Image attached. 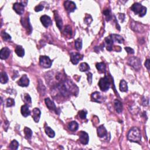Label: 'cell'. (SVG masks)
Listing matches in <instances>:
<instances>
[{
    "label": "cell",
    "mask_w": 150,
    "mask_h": 150,
    "mask_svg": "<svg viewBox=\"0 0 150 150\" xmlns=\"http://www.w3.org/2000/svg\"><path fill=\"white\" fill-rule=\"evenodd\" d=\"M58 89L61 93L64 96H67L71 94H75L76 90H78V88L76 85L69 81L62 82L59 84Z\"/></svg>",
    "instance_id": "obj_1"
},
{
    "label": "cell",
    "mask_w": 150,
    "mask_h": 150,
    "mask_svg": "<svg viewBox=\"0 0 150 150\" xmlns=\"http://www.w3.org/2000/svg\"><path fill=\"white\" fill-rule=\"evenodd\" d=\"M127 138L131 142L139 143L141 140V131L138 127H134L130 130L127 134Z\"/></svg>",
    "instance_id": "obj_2"
},
{
    "label": "cell",
    "mask_w": 150,
    "mask_h": 150,
    "mask_svg": "<svg viewBox=\"0 0 150 150\" xmlns=\"http://www.w3.org/2000/svg\"><path fill=\"white\" fill-rule=\"evenodd\" d=\"M131 9L136 14L139 15L140 17H142L146 15L147 13V8L146 7L142 6L139 3H135L131 7Z\"/></svg>",
    "instance_id": "obj_3"
},
{
    "label": "cell",
    "mask_w": 150,
    "mask_h": 150,
    "mask_svg": "<svg viewBox=\"0 0 150 150\" xmlns=\"http://www.w3.org/2000/svg\"><path fill=\"white\" fill-rule=\"evenodd\" d=\"M99 86L101 91L106 92L110 87V82L107 76H105L103 78H101L99 82Z\"/></svg>",
    "instance_id": "obj_4"
},
{
    "label": "cell",
    "mask_w": 150,
    "mask_h": 150,
    "mask_svg": "<svg viewBox=\"0 0 150 150\" xmlns=\"http://www.w3.org/2000/svg\"><path fill=\"white\" fill-rule=\"evenodd\" d=\"M128 64L130 66H132L134 69L138 71L141 69V63L140 59L136 57H131L128 59Z\"/></svg>",
    "instance_id": "obj_5"
},
{
    "label": "cell",
    "mask_w": 150,
    "mask_h": 150,
    "mask_svg": "<svg viewBox=\"0 0 150 150\" xmlns=\"http://www.w3.org/2000/svg\"><path fill=\"white\" fill-rule=\"evenodd\" d=\"M40 65L44 68H49L52 65V62L47 56H41L39 57Z\"/></svg>",
    "instance_id": "obj_6"
},
{
    "label": "cell",
    "mask_w": 150,
    "mask_h": 150,
    "mask_svg": "<svg viewBox=\"0 0 150 150\" xmlns=\"http://www.w3.org/2000/svg\"><path fill=\"white\" fill-rule=\"evenodd\" d=\"M21 22L22 24V25L24 27V28L26 29V32L28 34H31L32 28L31 24H30L29 19L28 17H26V18H21Z\"/></svg>",
    "instance_id": "obj_7"
},
{
    "label": "cell",
    "mask_w": 150,
    "mask_h": 150,
    "mask_svg": "<svg viewBox=\"0 0 150 150\" xmlns=\"http://www.w3.org/2000/svg\"><path fill=\"white\" fill-rule=\"evenodd\" d=\"M83 58V56L76 52H72L71 53V61L73 65H77L79 62Z\"/></svg>",
    "instance_id": "obj_8"
},
{
    "label": "cell",
    "mask_w": 150,
    "mask_h": 150,
    "mask_svg": "<svg viewBox=\"0 0 150 150\" xmlns=\"http://www.w3.org/2000/svg\"><path fill=\"white\" fill-rule=\"evenodd\" d=\"M64 7L68 12H72L76 9V6L74 2L71 1H66L64 2Z\"/></svg>",
    "instance_id": "obj_9"
},
{
    "label": "cell",
    "mask_w": 150,
    "mask_h": 150,
    "mask_svg": "<svg viewBox=\"0 0 150 150\" xmlns=\"http://www.w3.org/2000/svg\"><path fill=\"white\" fill-rule=\"evenodd\" d=\"M79 140L82 144L87 145L89 143V137L86 132L81 131L79 133Z\"/></svg>",
    "instance_id": "obj_10"
},
{
    "label": "cell",
    "mask_w": 150,
    "mask_h": 150,
    "mask_svg": "<svg viewBox=\"0 0 150 150\" xmlns=\"http://www.w3.org/2000/svg\"><path fill=\"white\" fill-rule=\"evenodd\" d=\"M13 9L16 13L21 15L24 14V6L20 2H16L13 6Z\"/></svg>",
    "instance_id": "obj_11"
},
{
    "label": "cell",
    "mask_w": 150,
    "mask_h": 150,
    "mask_svg": "<svg viewBox=\"0 0 150 150\" xmlns=\"http://www.w3.org/2000/svg\"><path fill=\"white\" fill-rule=\"evenodd\" d=\"M41 21L43 25L45 28H48V27L52 24V21L51 18L49 16L44 15L41 17Z\"/></svg>",
    "instance_id": "obj_12"
},
{
    "label": "cell",
    "mask_w": 150,
    "mask_h": 150,
    "mask_svg": "<svg viewBox=\"0 0 150 150\" xmlns=\"http://www.w3.org/2000/svg\"><path fill=\"white\" fill-rule=\"evenodd\" d=\"M17 83L19 86L21 87H27L28 86L29 84V80L28 79V76L26 74H24L22 76L21 79L17 82Z\"/></svg>",
    "instance_id": "obj_13"
},
{
    "label": "cell",
    "mask_w": 150,
    "mask_h": 150,
    "mask_svg": "<svg viewBox=\"0 0 150 150\" xmlns=\"http://www.w3.org/2000/svg\"><path fill=\"white\" fill-rule=\"evenodd\" d=\"M10 53H11V51L8 47H3L0 52V58L2 60H6L9 57Z\"/></svg>",
    "instance_id": "obj_14"
},
{
    "label": "cell",
    "mask_w": 150,
    "mask_h": 150,
    "mask_svg": "<svg viewBox=\"0 0 150 150\" xmlns=\"http://www.w3.org/2000/svg\"><path fill=\"white\" fill-rule=\"evenodd\" d=\"M92 101L97 102V103H100L103 101V97H102L101 93L98 92H95L92 94Z\"/></svg>",
    "instance_id": "obj_15"
},
{
    "label": "cell",
    "mask_w": 150,
    "mask_h": 150,
    "mask_svg": "<svg viewBox=\"0 0 150 150\" xmlns=\"http://www.w3.org/2000/svg\"><path fill=\"white\" fill-rule=\"evenodd\" d=\"M45 104L46 105V106L47 108H48L49 110H51L55 111L56 112H57V108L54 102L51 100V99L49 98H46L45 100Z\"/></svg>",
    "instance_id": "obj_16"
},
{
    "label": "cell",
    "mask_w": 150,
    "mask_h": 150,
    "mask_svg": "<svg viewBox=\"0 0 150 150\" xmlns=\"http://www.w3.org/2000/svg\"><path fill=\"white\" fill-rule=\"evenodd\" d=\"M41 111L38 108H34L32 110V118L35 122H38L41 117Z\"/></svg>",
    "instance_id": "obj_17"
},
{
    "label": "cell",
    "mask_w": 150,
    "mask_h": 150,
    "mask_svg": "<svg viewBox=\"0 0 150 150\" xmlns=\"http://www.w3.org/2000/svg\"><path fill=\"white\" fill-rule=\"evenodd\" d=\"M97 135L100 138L106 136L107 135V131L103 125H101L97 128Z\"/></svg>",
    "instance_id": "obj_18"
},
{
    "label": "cell",
    "mask_w": 150,
    "mask_h": 150,
    "mask_svg": "<svg viewBox=\"0 0 150 150\" xmlns=\"http://www.w3.org/2000/svg\"><path fill=\"white\" fill-rule=\"evenodd\" d=\"M55 18L56 26L60 30H61L63 27V21H62L61 17L59 15L57 12H55Z\"/></svg>",
    "instance_id": "obj_19"
},
{
    "label": "cell",
    "mask_w": 150,
    "mask_h": 150,
    "mask_svg": "<svg viewBox=\"0 0 150 150\" xmlns=\"http://www.w3.org/2000/svg\"><path fill=\"white\" fill-rule=\"evenodd\" d=\"M21 112L22 115L24 117H28L30 116V114H31V111H30L29 109V106L27 104L23 105V106L21 107Z\"/></svg>",
    "instance_id": "obj_20"
},
{
    "label": "cell",
    "mask_w": 150,
    "mask_h": 150,
    "mask_svg": "<svg viewBox=\"0 0 150 150\" xmlns=\"http://www.w3.org/2000/svg\"><path fill=\"white\" fill-rule=\"evenodd\" d=\"M105 41H106V44L107 45V51H111L112 50V46H113L114 41H113V40L112 39L111 36L110 35L108 37H106V38H105Z\"/></svg>",
    "instance_id": "obj_21"
},
{
    "label": "cell",
    "mask_w": 150,
    "mask_h": 150,
    "mask_svg": "<svg viewBox=\"0 0 150 150\" xmlns=\"http://www.w3.org/2000/svg\"><path fill=\"white\" fill-rule=\"evenodd\" d=\"M114 107L116 109V111L119 114L121 113L122 111V104L121 101H120L119 100H116L114 102Z\"/></svg>",
    "instance_id": "obj_22"
},
{
    "label": "cell",
    "mask_w": 150,
    "mask_h": 150,
    "mask_svg": "<svg viewBox=\"0 0 150 150\" xmlns=\"http://www.w3.org/2000/svg\"><path fill=\"white\" fill-rule=\"evenodd\" d=\"M111 37L112 39L113 40L114 42H118L119 44H122L124 42V39L121 36L119 35H116V34H112L111 35Z\"/></svg>",
    "instance_id": "obj_23"
},
{
    "label": "cell",
    "mask_w": 150,
    "mask_h": 150,
    "mask_svg": "<svg viewBox=\"0 0 150 150\" xmlns=\"http://www.w3.org/2000/svg\"><path fill=\"white\" fill-rule=\"evenodd\" d=\"M96 68L100 73H106V65L103 62H100V63H97L96 64Z\"/></svg>",
    "instance_id": "obj_24"
},
{
    "label": "cell",
    "mask_w": 150,
    "mask_h": 150,
    "mask_svg": "<svg viewBox=\"0 0 150 150\" xmlns=\"http://www.w3.org/2000/svg\"><path fill=\"white\" fill-rule=\"evenodd\" d=\"M69 128L72 131H76L79 128V124L76 121H72L69 124Z\"/></svg>",
    "instance_id": "obj_25"
},
{
    "label": "cell",
    "mask_w": 150,
    "mask_h": 150,
    "mask_svg": "<svg viewBox=\"0 0 150 150\" xmlns=\"http://www.w3.org/2000/svg\"><path fill=\"white\" fill-rule=\"evenodd\" d=\"M16 54L19 57H23L25 55V51L21 46H17L15 50Z\"/></svg>",
    "instance_id": "obj_26"
},
{
    "label": "cell",
    "mask_w": 150,
    "mask_h": 150,
    "mask_svg": "<svg viewBox=\"0 0 150 150\" xmlns=\"http://www.w3.org/2000/svg\"><path fill=\"white\" fill-rule=\"evenodd\" d=\"M120 90L121 92H126L128 90V86H127V82L122 80L120 83Z\"/></svg>",
    "instance_id": "obj_27"
},
{
    "label": "cell",
    "mask_w": 150,
    "mask_h": 150,
    "mask_svg": "<svg viewBox=\"0 0 150 150\" xmlns=\"http://www.w3.org/2000/svg\"><path fill=\"white\" fill-rule=\"evenodd\" d=\"M45 131L47 136L50 137V138H53V137L55 136V131L51 128H50L49 127L46 126L45 128Z\"/></svg>",
    "instance_id": "obj_28"
},
{
    "label": "cell",
    "mask_w": 150,
    "mask_h": 150,
    "mask_svg": "<svg viewBox=\"0 0 150 150\" xmlns=\"http://www.w3.org/2000/svg\"><path fill=\"white\" fill-rule=\"evenodd\" d=\"M8 81V75L6 72H1V79H0V82L2 84L7 83Z\"/></svg>",
    "instance_id": "obj_29"
},
{
    "label": "cell",
    "mask_w": 150,
    "mask_h": 150,
    "mask_svg": "<svg viewBox=\"0 0 150 150\" xmlns=\"http://www.w3.org/2000/svg\"><path fill=\"white\" fill-rule=\"evenodd\" d=\"M24 134L26 139H30L32 136V131L31 129L28 127H25L24 128Z\"/></svg>",
    "instance_id": "obj_30"
},
{
    "label": "cell",
    "mask_w": 150,
    "mask_h": 150,
    "mask_svg": "<svg viewBox=\"0 0 150 150\" xmlns=\"http://www.w3.org/2000/svg\"><path fill=\"white\" fill-rule=\"evenodd\" d=\"M103 13L104 14V15L106 17V18L107 21H110V20L112 18V15H111V14L110 10L109 9H104V11H103Z\"/></svg>",
    "instance_id": "obj_31"
},
{
    "label": "cell",
    "mask_w": 150,
    "mask_h": 150,
    "mask_svg": "<svg viewBox=\"0 0 150 150\" xmlns=\"http://www.w3.org/2000/svg\"><path fill=\"white\" fill-rule=\"evenodd\" d=\"M75 48H76L77 51H81L82 48V39L78 38L74 42Z\"/></svg>",
    "instance_id": "obj_32"
},
{
    "label": "cell",
    "mask_w": 150,
    "mask_h": 150,
    "mask_svg": "<svg viewBox=\"0 0 150 150\" xmlns=\"http://www.w3.org/2000/svg\"><path fill=\"white\" fill-rule=\"evenodd\" d=\"M19 147V143L18 142L16 141L15 140H12L9 145V148L12 150H16L18 149Z\"/></svg>",
    "instance_id": "obj_33"
},
{
    "label": "cell",
    "mask_w": 150,
    "mask_h": 150,
    "mask_svg": "<svg viewBox=\"0 0 150 150\" xmlns=\"http://www.w3.org/2000/svg\"><path fill=\"white\" fill-rule=\"evenodd\" d=\"M79 69L81 72H86L90 69V67L88 64L84 62V63H82L80 65Z\"/></svg>",
    "instance_id": "obj_34"
},
{
    "label": "cell",
    "mask_w": 150,
    "mask_h": 150,
    "mask_svg": "<svg viewBox=\"0 0 150 150\" xmlns=\"http://www.w3.org/2000/svg\"><path fill=\"white\" fill-rule=\"evenodd\" d=\"M1 37L2 38L4 41H8L11 39V37L8 34H7L6 32L2 31L1 32Z\"/></svg>",
    "instance_id": "obj_35"
},
{
    "label": "cell",
    "mask_w": 150,
    "mask_h": 150,
    "mask_svg": "<svg viewBox=\"0 0 150 150\" xmlns=\"http://www.w3.org/2000/svg\"><path fill=\"white\" fill-rule=\"evenodd\" d=\"M64 33L66 34V35H68L69 36H72V30L71 27L67 25L65 27V29L64 31Z\"/></svg>",
    "instance_id": "obj_36"
},
{
    "label": "cell",
    "mask_w": 150,
    "mask_h": 150,
    "mask_svg": "<svg viewBox=\"0 0 150 150\" xmlns=\"http://www.w3.org/2000/svg\"><path fill=\"white\" fill-rule=\"evenodd\" d=\"M24 101L26 103V104L28 105V104L31 105V103H32L31 98L28 94L26 93L24 94Z\"/></svg>",
    "instance_id": "obj_37"
},
{
    "label": "cell",
    "mask_w": 150,
    "mask_h": 150,
    "mask_svg": "<svg viewBox=\"0 0 150 150\" xmlns=\"http://www.w3.org/2000/svg\"><path fill=\"white\" fill-rule=\"evenodd\" d=\"M15 105V101L13 99L8 98L7 100V106L8 107H12Z\"/></svg>",
    "instance_id": "obj_38"
},
{
    "label": "cell",
    "mask_w": 150,
    "mask_h": 150,
    "mask_svg": "<svg viewBox=\"0 0 150 150\" xmlns=\"http://www.w3.org/2000/svg\"><path fill=\"white\" fill-rule=\"evenodd\" d=\"M79 116L81 119H85L86 118L87 112L84 110H81L79 112Z\"/></svg>",
    "instance_id": "obj_39"
},
{
    "label": "cell",
    "mask_w": 150,
    "mask_h": 150,
    "mask_svg": "<svg viewBox=\"0 0 150 150\" xmlns=\"http://www.w3.org/2000/svg\"><path fill=\"white\" fill-rule=\"evenodd\" d=\"M84 21L85 23H86L87 25H89L90 24V23L92 21V18L90 15H87L86 17V18H84Z\"/></svg>",
    "instance_id": "obj_40"
},
{
    "label": "cell",
    "mask_w": 150,
    "mask_h": 150,
    "mask_svg": "<svg viewBox=\"0 0 150 150\" xmlns=\"http://www.w3.org/2000/svg\"><path fill=\"white\" fill-rule=\"evenodd\" d=\"M44 9V6H42V5H38V6H36L35 7V11L36 12H39L41 11Z\"/></svg>",
    "instance_id": "obj_41"
},
{
    "label": "cell",
    "mask_w": 150,
    "mask_h": 150,
    "mask_svg": "<svg viewBox=\"0 0 150 150\" xmlns=\"http://www.w3.org/2000/svg\"><path fill=\"white\" fill-rule=\"evenodd\" d=\"M125 50L127 51V52L129 54H134V51L133 49L131 48L130 47H125Z\"/></svg>",
    "instance_id": "obj_42"
},
{
    "label": "cell",
    "mask_w": 150,
    "mask_h": 150,
    "mask_svg": "<svg viewBox=\"0 0 150 150\" xmlns=\"http://www.w3.org/2000/svg\"><path fill=\"white\" fill-rule=\"evenodd\" d=\"M87 80H88V83L89 84H91L92 83V77H93V75L91 73H87Z\"/></svg>",
    "instance_id": "obj_43"
},
{
    "label": "cell",
    "mask_w": 150,
    "mask_h": 150,
    "mask_svg": "<svg viewBox=\"0 0 150 150\" xmlns=\"http://www.w3.org/2000/svg\"><path fill=\"white\" fill-rule=\"evenodd\" d=\"M149 59H147V61L145 62V66L147 67V69L148 70H149L150 68V64H149Z\"/></svg>",
    "instance_id": "obj_44"
},
{
    "label": "cell",
    "mask_w": 150,
    "mask_h": 150,
    "mask_svg": "<svg viewBox=\"0 0 150 150\" xmlns=\"http://www.w3.org/2000/svg\"><path fill=\"white\" fill-rule=\"evenodd\" d=\"M124 18H125V15L124 14H119V18L120 19V21L121 22H122L124 21Z\"/></svg>",
    "instance_id": "obj_45"
}]
</instances>
